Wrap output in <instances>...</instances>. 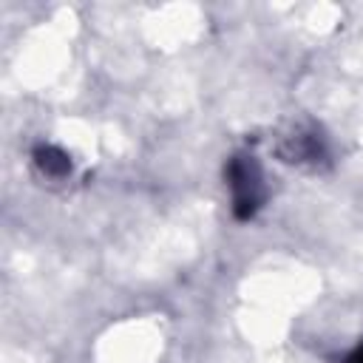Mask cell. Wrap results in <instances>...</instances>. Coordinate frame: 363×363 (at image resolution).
Instances as JSON below:
<instances>
[{"label": "cell", "instance_id": "6da1fadb", "mask_svg": "<svg viewBox=\"0 0 363 363\" xmlns=\"http://www.w3.org/2000/svg\"><path fill=\"white\" fill-rule=\"evenodd\" d=\"M255 176L250 173L247 164H235L233 167V190H235V199L244 210H252L255 207Z\"/></svg>", "mask_w": 363, "mask_h": 363}, {"label": "cell", "instance_id": "7a4b0ae2", "mask_svg": "<svg viewBox=\"0 0 363 363\" xmlns=\"http://www.w3.org/2000/svg\"><path fill=\"white\" fill-rule=\"evenodd\" d=\"M354 363H363V360H354Z\"/></svg>", "mask_w": 363, "mask_h": 363}]
</instances>
